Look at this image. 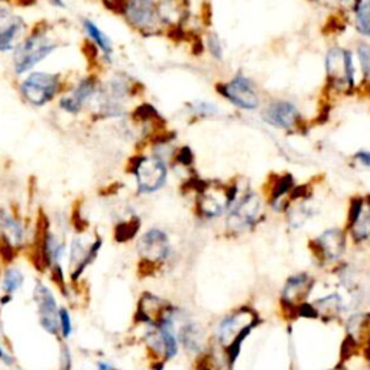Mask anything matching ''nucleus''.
Instances as JSON below:
<instances>
[{"mask_svg":"<svg viewBox=\"0 0 370 370\" xmlns=\"http://www.w3.org/2000/svg\"><path fill=\"white\" fill-rule=\"evenodd\" d=\"M60 48V39L54 35L48 22H39L28 31L18 47L12 52V69L15 76L22 77L34 71L36 65L48 60Z\"/></svg>","mask_w":370,"mask_h":370,"instance_id":"obj_1","label":"nucleus"},{"mask_svg":"<svg viewBox=\"0 0 370 370\" xmlns=\"http://www.w3.org/2000/svg\"><path fill=\"white\" fill-rule=\"evenodd\" d=\"M67 89V83L60 73L48 71H31L19 81V94L22 100L31 107L41 109L58 100Z\"/></svg>","mask_w":370,"mask_h":370,"instance_id":"obj_2","label":"nucleus"},{"mask_svg":"<svg viewBox=\"0 0 370 370\" xmlns=\"http://www.w3.org/2000/svg\"><path fill=\"white\" fill-rule=\"evenodd\" d=\"M100 83L102 80L97 74L80 77L76 83L68 85L64 93L58 97V100H56L58 109L69 116L81 115L93 102L98 87H100Z\"/></svg>","mask_w":370,"mask_h":370,"instance_id":"obj_3","label":"nucleus"},{"mask_svg":"<svg viewBox=\"0 0 370 370\" xmlns=\"http://www.w3.org/2000/svg\"><path fill=\"white\" fill-rule=\"evenodd\" d=\"M256 325V317L252 311H237L227 316L219 327V340L221 346L229 353L230 360H235L241 346V341Z\"/></svg>","mask_w":370,"mask_h":370,"instance_id":"obj_4","label":"nucleus"},{"mask_svg":"<svg viewBox=\"0 0 370 370\" xmlns=\"http://www.w3.org/2000/svg\"><path fill=\"white\" fill-rule=\"evenodd\" d=\"M103 248V237L96 235L91 241H85L83 236H74L68 246V272L69 283H77L80 278L98 258Z\"/></svg>","mask_w":370,"mask_h":370,"instance_id":"obj_5","label":"nucleus"},{"mask_svg":"<svg viewBox=\"0 0 370 370\" xmlns=\"http://www.w3.org/2000/svg\"><path fill=\"white\" fill-rule=\"evenodd\" d=\"M132 174L136 179L140 194H152L160 191L166 181V165L160 156H135L132 161Z\"/></svg>","mask_w":370,"mask_h":370,"instance_id":"obj_6","label":"nucleus"},{"mask_svg":"<svg viewBox=\"0 0 370 370\" xmlns=\"http://www.w3.org/2000/svg\"><path fill=\"white\" fill-rule=\"evenodd\" d=\"M119 12L132 28L144 34H152L162 22L155 0H122Z\"/></svg>","mask_w":370,"mask_h":370,"instance_id":"obj_7","label":"nucleus"},{"mask_svg":"<svg viewBox=\"0 0 370 370\" xmlns=\"http://www.w3.org/2000/svg\"><path fill=\"white\" fill-rule=\"evenodd\" d=\"M32 300L36 307L41 329L54 337H60V307L55 294L44 281L38 279L32 288Z\"/></svg>","mask_w":370,"mask_h":370,"instance_id":"obj_8","label":"nucleus"},{"mask_svg":"<svg viewBox=\"0 0 370 370\" xmlns=\"http://www.w3.org/2000/svg\"><path fill=\"white\" fill-rule=\"evenodd\" d=\"M28 31L25 19L17 15L5 0H0V52L12 54Z\"/></svg>","mask_w":370,"mask_h":370,"instance_id":"obj_9","label":"nucleus"},{"mask_svg":"<svg viewBox=\"0 0 370 370\" xmlns=\"http://www.w3.org/2000/svg\"><path fill=\"white\" fill-rule=\"evenodd\" d=\"M236 188L220 182H207L198 195V210L206 217H217L235 200Z\"/></svg>","mask_w":370,"mask_h":370,"instance_id":"obj_10","label":"nucleus"},{"mask_svg":"<svg viewBox=\"0 0 370 370\" xmlns=\"http://www.w3.org/2000/svg\"><path fill=\"white\" fill-rule=\"evenodd\" d=\"M171 252L169 239L165 232L160 229H151L138 241V253L140 259L146 265L164 263Z\"/></svg>","mask_w":370,"mask_h":370,"instance_id":"obj_11","label":"nucleus"},{"mask_svg":"<svg viewBox=\"0 0 370 370\" xmlns=\"http://www.w3.org/2000/svg\"><path fill=\"white\" fill-rule=\"evenodd\" d=\"M327 73L333 85L338 89L353 87V61L350 52L334 48L327 55Z\"/></svg>","mask_w":370,"mask_h":370,"instance_id":"obj_12","label":"nucleus"},{"mask_svg":"<svg viewBox=\"0 0 370 370\" xmlns=\"http://www.w3.org/2000/svg\"><path fill=\"white\" fill-rule=\"evenodd\" d=\"M261 210L262 202L259 195L248 194L245 198H241L240 203L230 213L229 219H227V226L233 232H243L258 221Z\"/></svg>","mask_w":370,"mask_h":370,"instance_id":"obj_13","label":"nucleus"},{"mask_svg":"<svg viewBox=\"0 0 370 370\" xmlns=\"http://www.w3.org/2000/svg\"><path fill=\"white\" fill-rule=\"evenodd\" d=\"M219 90L224 97L229 98L232 103H235L241 109L252 110L259 106L258 94L254 93L250 83L241 76L236 77L230 83L221 85V87H219Z\"/></svg>","mask_w":370,"mask_h":370,"instance_id":"obj_14","label":"nucleus"},{"mask_svg":"<svg viewBox=\"0 0 370 370\" xmlns=\"http://www.w3.org/2000/svg\"><path fill=\"white\" fill-rule=\"evenodd\" d=\"M81 28L85 36L96 47L97 55H100L102 63L105 65H111L113 58H115V45H113L111 38L94 21L89 18L81 19Z\"/></svg>","mask_w":370,"mask_h":370,"instance_id":"obj_15","label":"nucleus"},{"mask_svg":"<svg viewBox=\"0 0 370 370\" xmlns=\"http://www.w3.org/2000/svg\"><path fill=\"white\" fill-rule=\"evenodd\" d=\"M317 253L324 262H334L340 259L346 249V239L343 230L331 229L325 230L316 240Z\"/></svg>","mask_w":370,"mask_h":370,"instance_id":"obj_16","label":"nucleus"},{"mask_svg":"<svg viewBox=\"0 0 370 370\" xmlns=\"http://www.w3.org/2000/svg\"><path fill=\"white\" fill-rule=\"evenodd\" d=\"M312 285H314V279L307 274H300L290 278L285 287H283L282 301L291 307H300L307 301Z\"/></svg>","mask_w":370,"mask_h":370,"instance_id":"obj_17","label":"nucleus"},{"mask_svg":"<svg viewBox=\"0 0 370 370\" xmlns=\"http://www.w3.org/2000/svg\"><path fill=\"white\" fill-rule=\"evenodd\" d=\"M263 119L279 129H290L298 120V111L290 102H274L265 109Z\"/></svg>","mask_w":370,"mask_h":370,"instance_id":"obj_18","label":"nucleus"},{"mask_svg":"<svg viewBox=\"0 0 370 370\" xmlns=\"http://www.w3.org/2000/svg\"><path fill=\"white\" fill-rule=\"evenodd\" d=\"M350 229L356 241H363L370 236V203L354 200L350 210Z\"/></svg>","mask_w":370,"mask_h":370,"instance_id":"obj_19","label":"nucleus"},{"mask_svg":"<svg viewBox=\"0 0 370 370\" xmlns=\"http://www.w3.org/2000/svg\"><path fill=\"white\" fill-rule=\"evenodd\" d=\"M178 340L182 343V346L193 351H200L203 347V334L200 327L195 323H184L178 331Z\"/></svg>","mask_w":370,"mask_h":370,"instance_id":"obj_20","label":"nucleus"},{"mask_svg":"<svg viewBox=\"0 0 370 370\" xmlns=\"http://www.w3.org/2000/svg\"><path fill=\"white\" fill-rule=\"evenodd\" d=\"M349 336L356 343H364L370 338V314H356L347 324Z\"/></svg>","mask_w":370,"mask_h":370,"instance_id":"obj_21","label":"nucleus"},{"mask_svg":"<svg viewBox=\"0 0 370 370\" xmlns=\"http://www.w3.org/2000/svg\"><path fill=\"white\" fill-rule=\"evenodd\" d=\"M25 283V275L18 266H8L3 270L2 282H0V288H2L3 294L15 295Z\"/></svg>","mask_w":370,"mask_h":370,"instance_id":"obj_22","label":"nucleus"},{"mask_svg":"<svg viewBox=\"0 0 370 370\" xmlns=\"http://www.w3.org/2000/svg\"><path fill=\"white\" fill-rule=\"evenodd\" d=\"M354 12L359 31L370 36V0H356Z\"/></svg>","mask_w":370,"mask_h":370,"instance_id":"obj_23","label":"nucleus"},{"mask_svg":"<svg viewBox=\"0 0 370 370\" xmlns=\"http://www.w3.org/2000/svg\"><path fill=\"white\" fill-rule=\"evenodd\" d=\"M341 305H343V300H341V296L338 294L327 295L317 301L316 312L331 317V316L338 314V312L341 311Z\"/></svg>","mask_w":370,"mask_h":370,"instance_id":"obj_24","label":"nucleus"},{"mask_svg":"<svg viewBox=\"0 0 370 370\" xmlns=\"http://www.w3.org/2000/svg\"><path fill=\"white\" fill-rule=\"evenodd\" d=\"M60 336L65 341L73 336V318H71L69 311L65 307H60Z\"/></svg>","mask_w":370,"mask_h":370,"instance_id":"obj_25","label":"nucleus"},{"mask_svg":"<svg viewBox=\"0 0 370 370\" xmlns=\"http://www.w3.org/2000/svg\"><path fill=\"white\" fill-rule=\"evenodd\" d=\"M60 370H73V353L71 349L64 343L60 346V359H58Z\"/></svg>","mask_w":370,"mask_h":370,"instance_id":"obj_26","label":"nucleus"},{"mask_svg":"<svg viewBox=\"0 0 370 370\" xmlns=\"http://www.w3.org/2000/svg\"><path fill=\"white\" fill-rule=\"evenodd\" d=\"M193 110L202 116H211L216 113V106H213L211 103L207 102H195L193 103Z\"/></svg>","mask_w":370,"mask_h":370,"instance_id":"obj_27","label":"nucleus"},{"mask_svg":"<svg viewBox=\"0 0 370 370\" xmlns=\"http://www.w3.org/2000/svg\"><path fill=\"white\" fill-rule=\"evenodd\" d=\"M359 58L362 63L363 73L370 76V45H362L359 48Z\"/></svg>","mask_w":370,"mask_h":370,"instance_id":"obj_28","label":"nucleus"},{"mask_svg":"<svg viewBox=\"0 0 370 370\" xmlns=\"http://www.w3.org/2000/svg\"><path fill=\"white\" fill-rule=\"evenodd\" d=\"M210 50L213 52V55H216L217 58H221V54H223V50H221V44L220 41L216 35H211L210 36Z\"/></svg>","mask_w":370,"mask_h":370,"instance_id":"obj_29","label":"nucleus"},{"mask_svg":"<svg viewBox=\"0 0 370 370\" xmlns=\"http://www.w3.org/2000/svg\"><path fill=\"white\" fill-rule=\"evenodd\" d=\"M178 162L181 164V165H190L191 164V161H193V152L188 149V148H182L181 151H179V153H178Z\"/></svg>","mask_w":370,"mask_h":370,"instance_id":"obj_30","label":"nucleus"},{"mask_svg":"<svg viewBox=\"0 0 370 370\" xmlns=\"http://www.w3.org/2000/svg\"><path fill=\"white\" fill-rule=\"evenodd\" d=\"M0 362H3L6 366H13L15 364V358H13L12 354H9L3 346L0 345Z\"/></svg>","mask_w":370,"mask_h":370,"instance_id":"obj_31","label":"nucleus"},{"mask_svg":"<svg viewBox=\"0 0 370 370\" xmlns=\"http://www.w3.org/2000/svg\"><path fill=\"white\" fill-rule=\"evenodd\" d=\"M50 6H52L54 9H60V10H67L68 5L65 0H48Z\"/></svg>","mask_w":370,"mask_h":370,"instance_id":"obj_32","label":"nucleus"},{"mask_svg":"<svg viewBox=\"0 0 370 370\" xmlns=\"http://www.w3.org/2000/svg\"><path fill=\"white\" fill-rule=\"evenodd\" d=\"M96 367H97V370H118V369L115 367V364H111V363L107 362V360H98V362L96 363Z\"/></svg>","mask_w":370,"mask_h":370,"instance_id":"obj_33","label":"nucleus"},{"mask_svg":"<svg viewBox=\"0 0 370 370\" xmlns=\"http://www.w3.org/2000/svg\"><path fill=\"white\" fill-rule=\"evenodd\" d=\"M356 160H359L366 166H370V153L369 152L358 153V155H356Z\"/></svg>","mask_w":370,"mask_h":370,"instance_id":"obj_34","label":"nucleus"},{"mask_svg":"<svg viewBox=\"0 0 370 370\" xmlns=\"http://www.w3.org/2000/svg\"><path fill=\"white\" fill-rule=\"evenodd\" d=\"M12 300H13V295L3 294V296L0 298V304H2V305H8V304H9Z\"/></svg>","mask_w":370,"mask_h":370,"instance_id":"obj_35","label":"nucleus"},{"mask_svg":"<svg viewBox=\"0 0 370 370\" xmlns=\"http://www.w3.org/2000/svg\"><path fill=\"white\" fill-rule=\"evenodd\" d=\"M5 2H6V0H5Z\"/></svg>","mask_w":370,"mask_h":370,"instance_id":"obj_36","label":"nucleus"}]
</instances>
